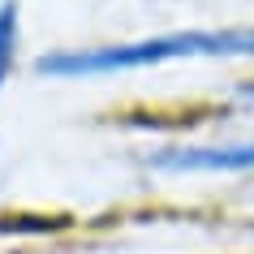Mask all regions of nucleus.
Masks as SVG:
<instances>
[{
    "mask_svg": "<svg viewBox=\"0 0 254 254\" xmlns=\"http://www.w3.org/2000/svg\"><path fill=\"white\" fill-rule=\"evenodd\" d=\"M254 26H198V30H164L147 39L95 43V48H56L35 61V73L48 82H95L112 73L181 65V61H250Z\"/></svg>",
    "mask_w": 254,
    "mask_h": 254,
    "instance_id": "1",
    "label": "nucleus"
},
{
    "mask_svg": "<svg viewBox=\"0 0 254 254\" xmlns=\"http://www.w3.org/2000/svg\"><path fill=\"white\" fill-rule=\"evenodd\" d=\"M151 173L168 177H198V173H254V138L241 142H173V147H155L147 155Z\"/></svg>",
    "mask_w": 254,
    "mask_h": 254,
    "instance_id": "2",
    "label": "nucleus"
},
{
    "mask_svg": "<svg viewBox=\"0 0 254 254\" xmlns=\"http://www.w3.org/2000/svg\"><path fill=\"white\" fill-rule=\"evenodd\" d=\"M17 48H22V4L17 0H0V95L13 82Z\"/></svg>",
    "mask_w": 254,
    "mask_h": 254,
    "instance_id": "3",
    "label": "nucleus"
}]
</instances>
